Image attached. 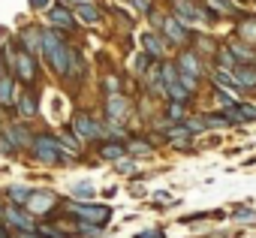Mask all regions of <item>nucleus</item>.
<instances>
[{"label":"nucleus","mask_w":256,"mask_h":238,"mask_svg":"<svg viewBox=\"0 0 256 238\" xmlns=\"http://www.w3.org/2000/svg\"><path fill=\"white\" fill-rule=\"evenodd\" d=\"M118 172H133V163L120 157V163H118Z\"/></svg>","instance_id":"nucleus-38"},{"label":"nucleus","mask_w":256,"mask_h":238,"mask_svg":"<svg viewBox=\"0 0 256 238\" xmlns=\"http://www.w3.org/2000/svg\"><path fill=\"white\" fill-rule=\"evenodd\" d=\"M30 6H34V10H46V6H48V0H30Z\"/></svg>","instance_id":"nucleus-39"},{"label":"nucleus","mask_w":256,"mask_h":238,"mask_svg":"<svg viewBox=\"0 0 256 238\" xmlns=\"http://www.w3.org/2000/svg\"><path fill=\"white\" fill-rule=\"evenodd\" d=\"M217 60H223L226 66H232V64H235V58H232V52H217Z\"/></svg>","instance_id":"nucleus-34"},{"label":"nucleus","mask_w":256,"mask_h":238,"mask_svg":"<svg viewBox=\"0 0 256 238\" xmlns=\"http://www.w3.org/2000/svg\"><path fill=\"white\" fill-rule=\"evenodd\" d=\"M18 76H22V78H28V82L36 76V60H34V54H30V52H22V54H18Z\"/></svg>","instance_id":"nucleus-5"},{"label":"nucleus","mask_w":256,"mask_h":238,"mask_svg":"<svg viewBox=\"0 0 256 238\" xmlns=\"http://www.w3.org/2000/svg\"><path fill=\"white\" fill-rule=\"evenodd\" d=\"M76 16H78L82 22H88V24H100V10H94L90 4H82V6H76Z\"/></svg>","instance_id":"nucleus-10"},{"label":"nucleus","mask_w":256,"mask_h":238,"mask_svg":"<svg viewBox=\"0 0 256 238\" xmlns=\"http://www.w3.org/2000/svg\"><path fill=\"white\" fill-rule=\"evenodd\" d=\"M94 193H96V190H94L90 181H82V184L72 187V196H78V199H94Z\"/></svg>","instance_id":"nucleus-20"},{"label":"nucleus","mask_w":256,"mask_h":238,"mask_svg":"<svg viewBox=\"0 0 256 238\" xmlns=\"http://www.w3.org/2000/svg\"><path fill=\"white\" fill-rule=\"evenodd\" d=\"M184 127H187L190 133H202V130H205V121H202V118H193V121H187Z\"/></svg>","instance_id":"nucleus-32"},{"label":"nucleus","mask_w":256,"mask_h":238,"mask_svg":"<svg viewBox=\"0 0 256 238\" xmlns=\"http://www.w3.org/2000/svg\"><path fill=\"white\" fill-rule=\"evenodd\" d=\"M30 193H34V190H28V187H22V184H12V187H10V199H12V205H28Z\"/></svg>","instance_id":"nucleus-15"},{"label":"nucleus","mask_w":256,"mask_h":238,"mask_svg":"<svg viewBox=\"0 0 256 238\" xmlns=\"http://www.w3.org/2000/svg\"><path fill=\"white\" fill-rule=\"evenodd\" d=\"M163 30H166V36H169L172 42H184V40H187V30L181 28L178 18H166V22H163Z\"/></svg>","instance_id":"nucleus-7"},{"label":"nucleus","mask_w":256,"mask_h":238,"mask_svg":"<svg viewBox=\"0 0 256 238\" xmlns=\"http://www.w3.org/2000/svg\"><path fill=\"white\" fill-rule=\"evenodd\" d=\"M232 58H235V60H244V64H250V60H253V52H250L247 46H232Z\"/></svg>","instance_id":"nucleus-21"},{"label":"nucleus","mask_w":256,"mask_h":238,"mask_svg":"<svg viewBox=\"0 0 256 238\" xmlns=\"http://www.w3.org/2000/svg\"><path fill=\"white\" fill-rule=\"evenodd\" d=\"M126 148H130L133 154H148V142H142V139H133L130 145H126Z\"/></svg>","instance_id":"nucleus-30"},{"label":"nucleus","mask_w":256,"mask_h":238,"mask_svg":"<svg viewBox=\"0 0 256 238\" xmlns=\"http://www.w3.org/2000/svg\"><path fill=\"white\" fill-rule=\"evenodd\" d=\"M72 214L82 217V220H88V223H100L102 226L112 217V208H106V205H76Z\"/></svg>","instance_id":"nucleus-2"},{"label":"nucleus","mask_w":256,"mask_h":238,"mask_svg":"<svg viewBox=\"0 0 256 238\" xmlns=\"http://www.w3.org/2000/svg\"><path fill=\"white\" fill-rule=\"evenodd\" d=\"M166 136H169V142H184V139L190 136V130H187V127H172Z\"/></svg>","instance_id":"nucleus-26"},{"label":"nucleus","mask_w":256,"mask_h":238,"mask_svg":"<svg viewBox=\"0 0 256 238\" xmlns=\"http://www.w3.org/2000/svg\"><path fill=\"white\" fill-rule=\"evenodd\" d=\"M142 46H145V52H148V54H154V58L163 52L160 40H157V36H151V34H145V36H142Z\"/></svg>","instance_id":"nucleus-19"},{"label":"nucleus","mask_w":256,"mask_h":238,"mask_svg":"<svg viewBox=\"0 0 256 238\" xmlns=\"http://www.w3.org/2000/svg\"><path fill=\"white\" fill-rule=\"evenodd\" d=\"M241 36L244 40H256V18H247V22H241Z\"/></svg>","instance_id":"nucleus-23"},{"label":"nucleus","mask_w":256,"mask_h":238,"mask_svg":"<svg viewBox=\"0 0 256 238\" xmlns=\"http://www.w3.org/2000/svg\"><path fill=\"white\" fill-rule=\"evenodd\" d=\"M166 94L172 96V102H187V96H190V90H187L181 82H169V84H166Z\"/></svg>","instance_id":"nucleus-12"},{"label":"nucleus","mask_w":256,"mask_h":238,"mask_svg":"<svg viewBox=\"0 0 256 238\" xmlns=\"http://www.w3.org/2000/svg\"><path fill=\"white\" fill-rule=\"evenodd\" d=\"M6 214H10V223H12V226H18V229H34V217H30V214H24L18 205H10V208H6Z\"/></svg>","instance_id":"nucleus-4"},{"label":"nucleus","mask_w":256,"mask_h":238,"mask_svg":"<svg viewBox=\"0 0 256 238\" xmlns=\"http://www.w3.org/2000/svg\"><path fill=\"white\" fill-rule=\"evenodd\" d=\"M34 154L42 160V163H58L60 160V145L52 139V136H40V139H34Z\"/></svg>","instance_id":"nucleus-1"},{"label":"nucleus","mask_w":256,"mask_h":238,"mask_svg":"<svg viewBox=\"0 0 256 238\" xmlns=\"http://www.w3.org/2000/svg\"><path fill=\"white\" fill-rule=\"evenodd\" d=\"M0 102H4V106L12 102V78H10V76L0 78Z\"/></svg>","instance_id":"nucleus-18"},{"label":"nucleus","mask_w":256,"mask_h":238,"mask_svg":"<svg viewBox=\"0 0 256 238\" xmlns=\"http://www.w3.org/2000/svg\"><path fill=\"white\" fill-rule=\"evenodd\" d=\"M10 136H12V142H18V145H24V148H28V145H34V139L28 136V130H24V127H16Z\"/></svg>","instance_id":"nucleus-22"},{"label":"nucleus","mask_w":256,"mask_h":238,"mask_svg":"<svg viewBox=\"0 0 256 238\" xmlns=\"http://www.w3.org/2000/svg\"><path fill=\"white\" fill-rule=\"evenodd\" d=\"M76 130H78L82 136H100V127L90 121L88 114H76Z\"/></svg>","instance_id":"nucleus-9"},{"label":"nucleus","mask_w":256,"mask_h":238,"mask_svg":"<svg viewBox=\"0 0 256 238\" xmlns=\"http://www.w3.org/2000/svg\"><path fill=\"white\" fill-rule=\"evenodd\" d=\"M22 40H24V46H28V52H30V54L42 48V34H36V30H24V34H22Z\"/></svg>","instance_id":"nucleus-16"},{"label":"nucleus","mask_w":256,"mask_h":238,"mask_svg":"<svg viewBox=\"0 0 256 238\" xmlns=\"http://www.w3.org/2000/svg\"><path fill=\"white\" fill-rule=\"evenodd\" d=\"M12 151H16V142H12L10 133H4L0 136V154H12Z\"/></svg>","instance_id":"nucleus-27"},{"label":"nucleus","mask_w":256,"mask_h":238,"mask_svg":"<svg viewBox=\"0 0 256 238\" xmlns=\"http://www.w3.org/2000/svg\"><path fill=\"white\" fill-rule=\"evenodd\" d=\"M235 220H253V211L250 208H238L235 211Z\"/></svg>","instance_id":"nucleus-35"},{"label":"nucleus","mask_w":256,"mask_h":238,"mask_svg":"<svg viewBox=\"0 0 256 238\" xmlns=\"http://www.w3.org/2000/svg\"><path fill=\"white\" fill-rule=\"evenodd\" d=\"M181 66H184V72H193V76L202 72V64H199V58H196L193 52H184V54H181Z\"/></svg>","instance_id":"nucleus-14"},{"label":"nucleus","mask_w":256,"mask_h":238,"mask_svg":"<svg viewBox=\"0 0 256 238\" xmlns=\"http://www.w3.org/2000/svg\"><path fill=\"white\" fill-rule=\"evenodd\" d=\"M160 235H163V232L154 229V232H142V235H136V238H160Z\"/></svg>","instance_id":"nucleus-40"},{"label":"nucleus","mask_w":256,"mask_h":238,"mask_svg":"<svg viewBox=\"0 0 256 238\" xmlns=\"http://www.w3.org/2000/svg\"><path fill=\"white\" fill-rule=\"evenodd\" d=\"M175 10H178V16L187 18V22H205V12H202L196 4H190V0H178Z\"/></svg>","instance_id":"nucleus-3"},{"label":"nucleus","mask_w":256,"mask_h":238,"mask_svg":"<svg viewBox=\"0 0 256 238\" xmlns=\"http://www.w3.org/2000/svg\"><path fill=\"white\" fill-rule=\"evenodd\" d=\"M48 22L58 24V28H72V24H76L72 16H70L66 10H48Z\"/></svg>","instance_id":"nucleus-11"},{"label":"nucleus","mask_w":256,"mask_h":238,"mask_svg":"<svg viewBox=\"0 0 256 238\" xmlns=\"http://www.w3.org/2000/svg\"><path fill=\"white\" fill-rule=\"evenodd\" d=\"M0 238H10V232H6V229H4V226H0Z\"/></svg>","instance_id":"nucleus-42"},{"label":"nucleus","mask_w":256,"mask_h":238,"mask_svg":"<svg viewBox=\"0 0 256 238\" xmlns=\"http://www.w3.org/2000/svg\"><path fill=\"white\" fill-rule=\"evenodd\" d=\"M124 151H126V145L108 142V145H102V148H100V157H102V160H120V157H124Z\"/></svg>","instance_id":"nucleus-13"},{"label":"nucleus","mask_w":256,"mask_h":238,"mask_svg":"<svg viewBox=\"0 0 256 238\" xmlns=\"http://www.w3.org/2000/svg\"><path fill=\"white\" fill-rule=\"evenodd\" d=\"M66 4H76V6H82V4H90V0H66Z\"/></svg>","instance_id":"nucleus-41"},{"label":"nucleus","mask_w":256,"mask_h":238,"mask_svg":"<svg viewBox=\"0 0 256 238\" xmlns=\"http://www.w3.org/2000/svg\"><path fill=\"white\" fill-rule=\"evenodd\" d=\"M133 6H136L139 12H151V0H133Z\"/></svg>","instance_id":"nucleus-36"},{"label":"nucleus","mask_w":256,"mask_h":238,"mask_svg":"<svg viewBox=\"0 0 256 238\" xmlns=\"http://www.w3.org/2000/svg\"><path fill=\"white\" fill-rule=\"evenodd\" d=\"M18 112H22L24 118H34V114H36V100H34V94H22V100H18Z\"/></svg>","instance_id":"nucleus-17"},{"label":"nucleus","mask_w":256,"mask_h":238,"mask_svg":"<svg viewBox=\"0 0 256 238\" xmlns=\"http://www.w3.org/2000/svg\"><path fill=\"white\" fill-rule=\"evenodd\" d=\"M106 112H108V121H118V118L126 112V100H124L120 94H112L108 102H106Z\"/></svg>","instance_id":"nucleus-6"},{"label":"nucleus","mask_w":256,"mask_h":238,"mask_svg":"<svg viewBox=\"0 0 256 238\" xmlns=\"http://www.w3.org/2000/svg\"><path fill=\"white\" fill-rule=\"evenodd\" d=\"M232 78H235L238 88H256V70L253 66H238Z\"/></svg>","instance_id":"nucleus-8"},{"label":"nucleus","mask_w":256,"mask_h":238,"mask_svg":"<svg viewBox=\"0 0 256 238\" xmlns=\"http://www.w3.org/2000/svg\"><path fill=\"white\" fill-rule=\"evenodd\" d=\"M169 118H172V121H181V118H184V106L181 102H172L169 106Z\"/></svg>","instance_id":"nucleus-31"},{"label":"nucleus","mask_w":256,"mask_h":238,"mask_svg":"<svg viewBox=\"0 0 256 238\" xmlns=\"http://www.w3.org/2000/svg\"><path fill=\"white\" fill-rule=\"evenodd\" d=\"M214 84H223V88H235V78H232L226 70H217V72H214Z\"/></svg>","instance_id":"nucleus-24"},{"label":"nucleus","mask_w":256,"mask_h":238,"mask_svg":"<svg viewBox=\"0 0 256 238\" xmlns=\"http://www.w3.org/2000/svg\"><path fill=\"white\" fill-rule=\"evenodd\" d=\"M211 4H214L220 12H232V4H229V0H211Z\"/></svg>","instance_id":"nucleus-37"},{"label":"nucleus","mask_w":256,"mask_h":238,"mask_svg":"<svg viewBox=\"0 0 256 238\" xmlns=\"http://www.w3.org/2000/svg\"><path fill=\"white\" fill-rule=\"evenodd\" d=\"M202 121H205V127H220L226 121V114H208V118H202Z\"/></svg>","instance_id":"nucleus-33"},{"label":"nucleus","mask_w":256,"mask_h":238,"mask_svg":"<svg viewBox=\"0 0 256 238\" xmlns=\"http://www.w3.org/2000/svg\"><path fill=\"white\" fill-rule=\"evenodd\" d=\"M217 100H220V106H223V108H229V106H235V96H232L229 90H220V88H217Z\"/></svg>","instance_id":"nucleus-28"},{"label":"nucleus","mask_w":256,"mask_h":238,"mask_svg":"<svg viewBox=\"0 0 256 238\" xmlns=\"http://www.w3.org/2000/svg\"><path fill=\"white\" fill-rule=\"evenodd\" d=\"M60 142H64V148H66V151H78V148H82V145H78V139H76L72 133H64V139H60Z\"/></svg>","instance_id":"nucleus-29"},{"label":"nucleus","mask_w":256,"mask_h":238,"mask_svg":"<svg viewBox=\"0 0 256 238\" xmlns=\"http://www.w3.org/2000/svg\"><path fill=\"white\" fill-rule=\"evenodd\" d=\"M178 78L187 90H196V84H199V76H193V72H178Z\"/></svg>","instance_id":"nucleus-25"}]
</instances>
